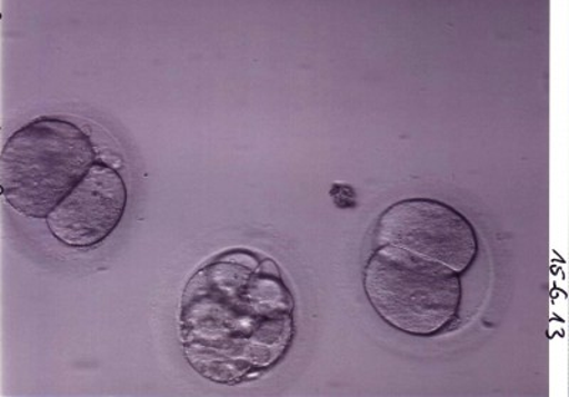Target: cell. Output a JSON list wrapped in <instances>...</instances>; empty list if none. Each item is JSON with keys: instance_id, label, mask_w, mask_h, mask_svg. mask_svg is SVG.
Listing matches in <instances>:
<instances>
[{"instance_id": "obj_3", "label": "cell", "mask_w": 569, "mask_h": 397, "mask_svg": "<svg viewBox=\"0 0 569 397\" xmlns=\"http://www.w3.org/2000/svg\"><path fill=\"white\" fill-rule=\"evenodd\" d=\"M363 287L379 317L403 334L439 335L459 317L460 275L406 249L375 248Z\"/></svg>"}, {"instance_id": "obj_2", "label": "cell", "mask_w": 569, "mask_h": 397, "mask_svg": "<svg viewBox=\"0 0 569 397\" xmlns=\"http://www.w3.org/2000/svg\"><path fill=\"white\" fill-rule=\"evenodd\" d=\"M98 161L88 132L59 117H39L4 145L2 196L22 216L46 220Z\"/></svg>"}, {"instance_id": "obj_4", "label": "cell", "mask_w": 569, "mask_h": 397, "mask_svg": "<svg viewBox=\"0 0 569 397\" xmlns=\"http://www.w3.org/2000/svg\"><path fill=\"white\" fill-rule=\"evenodd\" d=\"M373 246L406 249L459 275L469 271L479 254L471 222L456 208L430 198L395 202L385 210L376 224Z\"/></svg>"}, {"instance_id": "obj_1", "label": "cell", "mask_w": 569, "mask_h": 397, "mask_svg": "<svg viewBox=\"0 0 569 397\" xmlns=\"http://www.w3.org/2000/svg\"><path fill=\"white\" fill-rule=\"evenodd\" d=\"M295 309L293 294L273 259L249 249H227L201 265L182 291V354L212 384L257 379L292 348Z\"/></svg>"}, {"instance_id": "obj_5", "label": "cell", "mask_w": 569, "mask_h": 397, "mask_svg": "<svg viewBox=\"0 0 569 397\" xmlns=\"http://www.w3.org/2000/svg\"><path fill=\"white\" fill-rule=\"evenodd\" d=\"M127 187L123 177L106 162H94L88 175L46 218L52 236L70 248L99 246L123 220Z\"/></svg>"}]
</instances>
